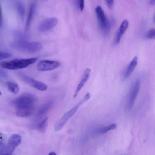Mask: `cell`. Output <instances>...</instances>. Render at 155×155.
<instances>
[{"label": "cell", "instance_id": "cell-1", "mask_svg": "<svg viewBox=\"0 0 155 155\" xmlns=\"http://www.w3.org/2000/svg\"><path fill=\"white\" fill-rule=\"evenodd\" d=\"M37 103L36 97L29 93L23 94L13 101L16 115L22 117H29L32 114Z\"/></svg>", "mask_w": 155, "mask_h": 155}, {"label": "cell", "instance_id": "cell-2", "mask_svg": "<svg viewBox=\"0 0 155 155\" xmlns=\"http://www.w3.org/2000/svg\"><path fill=\"white\" fill-rule=\"evenodd\" d=\"M38 58L35 57L29 58L16 59L8 61H2L0 66L9 70H16L26 68L36 62Z\"/></svg>", "mask_w": 155, "mask_h": 155}, {"label": "cell", "instance_id": "cell-3", "mask_svg": "<svg viewBox=\"0 0 155 155\" xmlns=\"http://www.w3.org/2000/svg\"><path fill=\"white\" fill-rule=\"evenodd\" d=\"M91 96L90 93H87L76 105L66 112L56 123L54 127L55 130L58 131L62 129L68 120L75 113L80 106L89 100Z\"/></svg>", "mask_w": 155, "mask_h": 155}, {"label": "cell", "instance_id": "cell-4", "mask_svg": "<svg viewBox=\"0 0 155 155\" xmlns=\"http://www.w3.org/2000/svg\"><path fill=\"white\" fill-rule=\"evenodd\" d=\"M14 46L19 50L30 53H37L40 51L42 48L41 45L39 42H29L25 41L16 42Z\"/></svg>", "mask_w": 155, "mask_h": 155}, {"label": "cell", "instance_id": "cell-5", "mask_svg": "<svg viewBox=\"0 0 155 155\" xmlns=\"http://www.w3.org/2000/svg\"><path fill=\"white\" fill-rule=\"evenodd\" d=\"M20 77L24 82L36 89L44 91L48 88L47 85L25 74H21Z\"/></svg>", "mask_w": 155, "mask_h": 155}, {"label": "cell", "instance_id": "cell-6", "mask_svg": "<svg viewBox=\"0 0 155 155\" xmlns=\"http://www.w3.org/2000/svg\"><path fill=\"white\" fill-rule=\"evenodd\" d=\"M60 63L56 61L43 60H41L37 66V69L41 71L51 70L58 68Z\"/></svg>", "mask_w": 155, "mask_h": 155}, {"label": "cell", "instance_id": "cell-7", "mask_svg": "<svg viewBox=\"0 0 155 155\" xmlns=\"http://www.w3.org/2000/svg\"><path fill=\"white\" fill-rule=\"evenodd\" d=\"M21 141V137L19 134H14L8 139L7 144L4 147V150L12 153L16 147L20 143Z\"/></svg>", "mask_w": 155, "mask_h": 155}, {"label": "cell", "instance_id": "cell-8", "mask_svg": "<svg viewBox=\"0 0 155 155\" xmlns=\"http://www.w3.org/2000/svg\"><path fill=\"white\" fill-rule=\"evenodd\" d=\"M140 87V81H136L133 86L130 93L128 102L127 108L129 110L131 109L139 92Z\"/></svg>", "mask_w": 155, "mask_h": 155}, {"label": "cell", "instance_id": "cell-9", "mask_svg": "<svg viewBox=\"0 0 155 155\" xmlns=\"http://www.w3.org/2000/svg\"><path fill=\"white\" fill-rule=\"evenodd\" d=\"M58 22L57 19L55 17L47 18L43 21L39 25L38 30L41 32L48 31L54 28Z\"/></svg>", "mask_w": 155, "mask_h": 155}, {"label": "cell", "instance_id": "cell-10", "mask_svg": "<svg viewBox=\"0 0 155 155\" xmlns=\"http://www.w3.org/2000/svg\"><path fill=\"white\" fill-rule=\"evenodd\" d=\"M99 24L100 28L105 31H108L109 28V24L102 8L100 6H97L95 9Z\"/></svg>", "mask_w": 155, "mask_h": 155}, {"label": "cell", "instance_id": "cell-11", "mask_svg": "<svg viewBox=\"0 0 155 155\" xmlns=\"http://www.w3.org/2000/svg\"><path fill=\"white\" fill-rule=\"evenodd\" d=\"M129 25L128 21L126 19L123 20L117 32L114 40V44H118L122 36L127 29Z\"/></svg>", "mask_w": 155, "mask_h": 155}, {"label": "cell", "instance_id": "cell-12", "mask_svg": "<svg viewBox=\"0 0 155 155\" xmlns=\"http://www.w3.org/2000/svg\"><path fill=\"white\" fill-rule=\"evenodd\" d=\"M91 71L90 69L89 68H86L84 71L81 79L75 90L74 96V98H75L77 97L80 90L88 80Z\"/></svg>", "mask_w": 155, "mask_h": 155}, {"label": "cell", "instance_id": "cell-13", "mask_svg": "<svg viewBox=\"0 0 155 155\" xmlns=\"http://www.w3.org/2000/svg\"><path fill=\"white\" fill-rule=\"evenodd\" d=\"M138 59L135 56L128 66L124 75L125 78H128L134 71L137 64Z\"/></svg>", "mask_w": 155, "mask_h": 155}, {"label": "cell", "instance_id": "cell-14", "mask_svg": "<svg viewBox=\"0 0 155 155\" xmlns=\"http://www.w3.org/2000/svg\"><path fill=\"white\" fill-rule=\"evenodd\" d=\"M53 104L52 101H49L43 104L38 110L36 116L40 117L47 112L51 108Z\"/></svg>", "mask_w": 155, "mask_h": 155}, {"label": "cell", "instance_id": "cell-15", "mask_svg": "<svg viewBox=\"0 0 155 155\" xmlns=\"http://www.w3.org/2000/svg\"><path fill=\"white\" fill-rule=\"evenodd\" d=\"M36 7V4L35 3H32L30 7L26 24L27 29L28 28L31 24Z\"/></svg>", "mask_w": 155, "mask_h": 155}, {"label": "cell", "instance_id": "cell-16", "mask_svg": "<svg viewBox=\"0 0 155 155\" xmlns=\"http://www.w3.org/2000/svg\"><path fill=\"white\" fill-rule=\"evenodd\" d=\"M48 123V117H46L38 125L37 129L41 133H44L47 128Z\"/></svg>", "mask_w": 155, "mask_h": 155}, {"label": "cell", "instance_id": "cell-17", "mask_svg": "<svg viewBox=\"0 0 155 155\" xmlns=\"http://www.w3.org/2000/svg\"><path fill=\"white\" fill-rule=\"evenodd\" d=\"M6 85L9 90L12 93L17 94L18 92L19 88L16 83L12 81H8Z\"/></svg>", "mask_w": 155, "mask_h": 155}, {"label": "cell", "instance_id": "cell-18", "mask_svg": "<svg viewBox=\"0 0 155 155\" xmlns=\"http://www.w3.org/2000/svg\"><path fill=\"white\" fill-rule=\"evenodd\" d=\"M16 6L20 17L21 19L23 20L25 15V9L24 6L22 3L20 2L17 3Z\"/></svg>", "mask_w": 155, "mask_h": 155}, {"label": "cell", "instance_id": "cell-19", "mask_svg": "<svg viewBox=\"0 0 155 155\" xmlns=\"http://www.w3.org/2000/svg\"><path fill=\"white\" fill-rule=\"evenodd\" d=\"M116 127V124H113L108 127L101 129L100 132L101 133H105L110 130L115 129Z\"/></svg>", "mask_w": 155, "mask_h": 155}, {"label": "cell", "instance_id": "cell-20", "mask_svg": "<svg viewBox=\"0 0 155 155\" xmlns=\"http://www.w3.org/2000/svg\"><path fill=\"white\" fill-rule=\"evenodd\" d=\"M155 31L154 28L150 29L147 34V37L149 39H154Z\"/></svg>", "mask_w": 155, "mask_h": 155}, {"label": "cell", "instance_id": "cell-21", "mask_svg": "<svg viewBox=\"0 0 155 155\" xmlns=\"http://www.w3.org/2000/svg\"><path fill=\"white\" fill-rule=\"evenodd\" d=\"M12 56V54L9 53L0 51V60L8 58Z\"/></svg>", "mask_w": 155, "mask_h": 155}, {"label": "cell", "instance_id": "cell-22", "mask_svg": "<svg viewBox=\"0 0 155 155\" xmlns=\"http://www.w3.org/2000/svg\"><path fill=\"white\" fill-rule=\"evenodd\" d=\"M6 137L5 135L2 133H0V145L2 146H5Z\"/></svg>", "mask_w": 155, "mask_h": 155}, {"label": "cell", "instance_id": "cell-23", "mask_svg": "<svg viewBox=\"0 0 155 155\" xmlns=\"http://www.w3.org/2000/svg\"><path fill=\"white\" fill-rule=\"evenodd\" d=\"M8 74L5 71L0 69V77L4 78H7Z\"/></svg>", "mask_w": 155, "mask_h": 155}, {"label": "cell", "instance_id": "cell-24", "mask_svg": "<svg viewBox=\"0 0 155 155\" xmlns=\"http://www.w3.org/2000/svg\"><path fill=\"white\" fill-rule=\"evenodd\" d=\"M114 1L113 0H106L105 1L106 3L110 9H111L113 7Z\"/></svg>", "mask_w": 155, "mask_h": 155}, {"label": "cell", "instance_id": "cell-25", "mask_svg": "<svg viewBox=\"0 0 155 155\" xmlns=\"http://www.w3.org/2000/svg\"><path fill=\"white\" fill-rule=\"evenodd\" d=\"M79 8L81 11H82L84 7V1L83 0H81L79 1Z\"/></svg>", "mask_w": 155, "mask_h": 155}, {"label": "cell", "instance_id": "cell-26", "mask_svg": "<svg viewBox=\"0 0 155 155\" xmlns=\"http://www.w3.org/2000/svg\"><path fill=\"white\" fill-rule=\"evenodd\" d=\"M2 24V16L1 8V4L0 3V27H1Z\"/></svg>", "mask_w": 155, "mask_h": 155}, {"label": "cell", "instance_id": "cell-27", "mask_svg": "<svg viewBox=\"0 0 155 155\" xmlns=\"http://www.w3.org/2000/svg\"><path fill=\"white\" fill-rule=\"evenodd\" d=\"M150 4L152 5H154L155 4V1L154 0H151L150 1Z\"/></svg>", "mask_w": 155, "mask_h": 155}, {"label": "cell", "instance_id": "cell-28", "mask_svg": "<svg viewBox=\"0 0 155 155\" xmlns=\"http://www.w3.org/2000/svg\"><path fill=\"white\" fill-rule=\"evenodd\" d=\"M48 155H56V153L54 152H51Z\"/></svg>", "mask_w": 155, "mask_h": 155}, {"label": "cell", "instance_id": "cell-29", "mask_svg": "<svg viewBox=\"0 0 155 155\" xmlns=\"http://www.w3.org/2000/svg\"><path fill=\"white\" fill-rule=\"evenodd\" d=\"M5 146H2L0 145V151Z\"/></svg>", "mask_w": 155, "mask_h": 155}, {"label": "cell", "instance_id": "cell-30", "mask_svg": "<svg viewBox=\"0 0 155 155\" xmlns=\"http://www.w3.org/2000/svg\"><path fill=\"white\" fill-rule=\"evenodd\" d=\"M1 91L0 90V95H1Z\"/></svg>", "mask_w": 155, "mask_h": 155}]
</instances>
